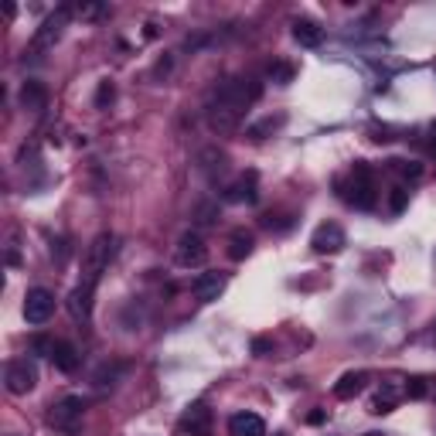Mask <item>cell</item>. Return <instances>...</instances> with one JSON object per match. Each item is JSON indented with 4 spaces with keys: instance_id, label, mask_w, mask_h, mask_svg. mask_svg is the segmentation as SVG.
Masks as SVG:
<instances>
[{
    "instance_id": "18",
    "label": "cell",
    "mask_w": 436,
    "mask_h": 436,
    "mask_svg": "<svg viewBox=\"0 0 436 436\" xmlns=\"http://www.w3.org/2000/svg\"><path fill=\"white\" fill-rule=\"evenodd\" d=\"M253 246H256V239H253V232L246 229H235L229 235V259H235V262H242V259L253 253Z\"/></svg>"
},
{
    "instance_id": "25",
    "label": "cell",
    "mask_w": 436,
    "mask_h": 436,
    "mask_svg": "<svg viewBox=\"0 0 436 436\" xmlns=\"http://www.w3.org/2000/svg\"><path fill=\"white\" fill-rule=\"evenodd\" d=\"M293 76H297V69L290 62H273L269 65V82H276V85H290Z\"/></svg>"
},
{
    "instance_id": "24",
    "label": "cell",
    "mask_w": 436,
    "mask_h": 436,
    "mask_svg": "<svg viewBox=\"0 0 436 436\" xmlns=\"http://www.w3.org/2000/svg\"><path fill=\"white\" fill-rule=\"evenodd\" d=\"M388 164H392V171H395L399 178H406V181L423 178V164H419V160H388Z\"/></svg>"
},
{
    "instance_id": "22",
    "label": "cell",
    "mask_w": 436,
    "mask_h": 436,
    "mask_svg": "<svg viewBox=\"0 0 436 436\" xmlns=\"http://www.w3.org/2000/svg\"><path fill=\"white\" fill-rule=\"evenodd\" d=\"M225 164H229V157L222 154V150H215V147L202 154V171L211 174V178H215V174H222V171H225Z\"/></svg>"
},
{
    "instance_id": "11",
    "label": "cell",
    "mask_w": 436,
    "mask_h": 436,
    "mask_svg": "<svg viewBox=\"0 0 436 436\" xmlns=\"http://www.w3.org/2000/svg\"><path fill=\"white\" fill-rule=\"evenodd\" d=\"M256 198H259V174L256 171L239 174V178L225 188V202H229V205H256Z\"/></svg>"
},
{
    "instance_id": "20",
    "label": "cell",
    "mask_w": 436,
    "mask_h": 436,
    "mask_svg": "<svg viewBox=\"0 0 436 436\" xmlns=\"http://www.w3.org/2000/svg\"><path fill=\"white\" fill-rule=\"evenodd\" d=\"M283 120H286V116H262V120H259V123H253V127L246 129V136H249V140H266V136H269V133H276V129L283 127Z\"/></svg>"
},
{
    "instance_id": "23",
    "label": "cell",
    "mask_w": 436,
    "mask_h": 436,
    "mask_svg": "<svg viewBox=\"0 0 436 436\" xmlns=\"http://www.w3.org/2000/svg\"><path fill=\"white\" fill-rule=\"evenodd\" d=\"M409 208V188L406 184H395L392 191H388V211L392 215H402Z\"/></svg>"
},
{
    "instance_id": "12",
    "label": "cell",
    "mask_w": 436,
    "mask_h": 436,
    "mask_svg": "<svg viewBox=\"0 0 436 436\" xmlns=\"http://www.w3.org/2000/svg\"><path fill=\"white\" fill-rule=\"evenodd\" d=\"M222 290H225V273H218V269H208V273H202L198 280L191 283V293H195V300H202V304L218 300Z\"/></svg>"
},
{
    "instance_id": "1",
    "label": "cell",
    "mask_w": 436,
    "mask_h": 436,
    "mask_svg": "<svg viewBox=\"0 0 436 436\" xmlns=\"http://www.w3.org/2000/svg\"><path fill=\"white\" fill-rule=\"evenodd\" d=\"M259 96H262V82H256L253 76L225 78L208 103V127L215 133H235L242 116L249 113V106L256 103Z\"/></svg>"
},
{
    "instance_id": "28",
    "label": "cell",
    "mask_w": 436,
    "mask_h": 436,
    "mask_svg": "<svg viewBox=\"0 0 436 436\" xmlns=\"http://www.w3.org/2000/svg\"><path fill=\"white\" fill-rule=\"evenodd\" d=\"M31 348H34L38 355H48V358H52V351H55V341H52V337H45V334H38V337L31 341Z\"/></svg>"
},
{
    "instance_id": "3",
    "label": "cell",
    "mask_w": 436,
    "mask_h": 436,
    "mask_svg": "<svg viewBox=\"0 0 436 436\" xmlns=\"http://www.w3.org/2000/svg\"><path fill=\"white\" fill-rule=\"evenodd\" d=\"M337 195H341L348 205L361 208V211H372V208L379 205V184H375V171H372L365 160H355L348 184H344V181H337Z\"/></svg>"
},
{
    "instance_id": "30",
    "label": "cell",
    "mask_w": 436,
    "mask_h": 436,
    "mask_svg": "<svg viewBox=\"0 0 436 436\" xmlns=\"http://www.w3.org/2000/svg\"><path fill=\"white\" fill-rule=\"evenodd\" d=\"M372 133H375V136H372L375 143H388V140H395V136H392V127H375Z\"/></svg>"
},
{
    "instance_id": "21",
    "label": "cell",
    "mask_w": 436,
    "mask_h": 436,
    "mask_svg": "<svg viewBox=\"0 0 436 436\" xmlns=\"http://www.w3.org/2000/svg\"><path fill=\"white\" fill-rule=\"evenodd\" d=\"M392 409H395V388H392V385H385L382 392H379V395L372 399L368 412H372V416H388Z\"/></svg>"
},
{
    "instance_id": "5",
    "label": "cell",
    "mask_w": 436,
    "mask_h": 436,
    "mask_svg": "<svg viewBox=\"0 0 436 436\" xmlns=\"http://www.w3.org/2000/svg\"><path fill=\"white\" fill-rule=\"evenodd\" d=\"M82 416H85V399L82 395H65V399H58L48 412V423H52L55 430H62V433H78V426H82Z\"/></svg>"
},
{
    "instance_id": "10",
    "label": "cell",
    "mask_w": 436,
    "mask_h": 436,
    "mask_svg": "<svg viewBox=\"0 0 436 436\" xmlns=\"http://www.w3.org/2000/svg\"><path fill=\"white\" fill-rule=\"evenodd\" d=\"M310 249L314 253H328V256H334V253H341L344 249V229L337 225V222H321L317 229H314V235H310Z\"/></svg>"
},
{
    "instance_id": "6",
    "label": "cell",
    "mask_w": 436,
    "mask_h": 436,
    "mask_svg": "<svg viewBox=\"0 0 436 436\" xmlns=\"http://www.w3.org/2000/svg\"><path fill=\"white\" fill-rule=\"evenodd\" d=\"M3 385H7L10 395H27V392H34V385H38V365L31 358L7 361V368H3Z\"/></svg>"
},
{
    "instance_id": "26",
    "label": "cell",
    "mask_w": 436,
    "mask_h": 436,
    "mask_svg": "<svg viewBox=\"0 0 436 436\" xmlns=\"http://www.w3.org/2000/svg\"><path fill=\"white\" fill-rule=\"evenodd\" d=\"M113 99H116V85L106 78V82H99V89H96V109H109Z\"/></svg>"
},
{
    "instance_id": "17",
    "label": "cell",
    "mask_w": 436,
    "mask_h": 436,
    "mask_svg": "<svg viewBox=\"0 0 436 436\" xmlns=\"http://www.w3.org/2000/svg\"><path fill=\"white\" fill-rule=\"evenodd\" d=\"M21 106L31 109V113H41V109L48 106V89H45V82L27 78L24 85H21Z\"/></svg>"
},
{
    "instance_id": "16",
    "label": "cell",
    "mask_w": 436,
    "mask_h": 436,
    "mask_svg": "<svg viewBox=\"0 0 436 436\" xmlns=\"http://www.w3.org/2000/svg\"><path fill=\"white\" fill-rule=\"evenodd\" d=\"M368 379H372V375H368L365 368H358V372H344V375L334 382V395H337V399H355L361 388L368 385Z\"/></svg>"
},
{
    "instance_id": "14",
    "label": "cell",
    "mask_w": 436,
    "mask_h": 436,
    "mask_svg": "<svg viewBox=\"0 0 436 436\" xmlns=\"http://www.w3.org/2000/svg\"><path fill=\"white\" fill-rule=\"evenodd\" d=\"M52 365L58 372H65V375H72L78 365H82V355H78V348L72 341H55V351H52Z\"/></svg>"
},
{
    "instance_id": "13",
    "label": "cell",
    "mask_w": 436,
    "mask_h": 436,
    "mask_svg": "<svg viewBox=\"0 0 436 436\" xmlns=\"http://www.w3.org/2000/svg\"><path fill=\"white\" fill-rule=\"evenodd\" d=\"M229 436H266V423L256 412H235L229 419Z\"/></svg>"
},
{
    "instance_id": "4",
    "label": "cell",
    "mask_w": 436,
    "mask_h": 436,
    "mask_svg": "<svg viewBox=\"0 0 436 436\" xmlns=\"http://www.w3.org/2000/svg\"><path fill=\"white\" fill-rule=\"evenodd\" d=\"M69 17H72V3H62L52 17L41 21V27H38L34 38H31V55H34V58H41V55L48 52L55 41L62 38V31H65V24H69Z\"/></svg>"
},
{
    "instance_id": "15",
    "label": "cell",
    "mask_w": 436,
    "mask_h": 436,
    "mask_svg": "<svg viewBox=\"0 0 436 436\" xmlns=\"http://www.w3.org/2000/svg\"><path fill=\"white\" fill-rule=\"evenodd\" d=\"M293 41H297L300 48H317V45L324 41V27L317 24V21L297 17V21H293Z\"/></svg>"
},
{
    "instance_id": "19",
    "label": "cell",
    "mask_w": 436,
    "mask_h": 436,
    "mask_svg": "<svg viewBox=\"0 0 436 436\" xmlns=\"http://www.w3.org/2000/svg\"><path fill=\"white\" fill-rule=\"evenodd\" d=\"M120 372H123V361H106V365H99V372L92 375V385L99 388V392H106V388H113L116 385V379H120Z\"/></svg>"
},
{
    "instance_id": "32",
    "label": "cell",
    "mask_w": 436,
    "mask_h": 436,
    "mask_svg": "<svg viewBox=\"0 0 436 436\" xmlns=\"http://www.w3.org/2000/svg\"><path fill=\"white\" fill-rule=\"evenodd\" d=\"M307 423H310V426H321V423H324V412H321V409H317V412H310V416H307Z\"/></svg>"
},
{
    "instance_id": "31",
    "label": "cell",
    "mask_w": 436,
    "mask_h": 436,
    "mask_svg": "<svg viewBox=\"0 0 436 436\" xmlns=\"http://www.w3.org/2000/svg\"><path fill=\"white\" fill-rule=\"evenodd\" d=\"M198 222H202V225H211V222H215V205H202V208H198Z\"/></svg>"
},
{
    "instance_id": "7",
    "label": "cell",
    "mask_w": 436,
    "mask_h": 436,
    "mask_svg": "<svg viewBox=\"0 0 436 436\" xmlns=\"http://www.w3.org/2000/svg\"><path fill=\"white\" fill-rule=\"evenodd\" d=\"M211 430H215V412L208 409L205 402H191L181 412L178 426H174L178 436H211Z\"/></svg>"
},
{
    "instance_id": "9",
    "label": "cell",
    "mask_w": 436,
    "mask_h": 436,
    "mask_svg": "<svg viewBox=\"0 0 436 436\" xmlns=\"http://www.w3.org/2000/svg\"><path fill=\"white\" fill-rule=\"evenodd\" d=\"M174 259H178V266H184V269L205 266V262H208V246H205V239H202L198 232H184V235L178 239Z\"/></svg>"
},
{
    "instance_id": "33",
    "label": "cell",
    "mask_w": 436,
    "mask_h": 436,
    "mask_svg": "<svg viewBox=\"0 0 436 436\" xmlns=\"http://www.w3.org/2000/svg\"><path fill=\"white\" fill-rule=\"evenodd\" d=\"M430 143H433V150H436V123H433V140H430Z\"/></svg>"
},
{
    "instance_id": "34",
    "label": "cell",
    "mask_w": 436,
    "mask_h": 436,
    "mask_svg": "<svg viewBox=\"0 0 436 436\" xmlns=\"http://www.w3.org/2000/svg\"><path fill=\"white\" fill-rule=\"evenodd\" d=\"M368 436H382V433H368Z\"/></svg>"
},
{
    "instance_id": "27",
    "label": "cell",
    "mask_w": 436,
    "mask_h": 436,
    "mask_svg": "<svg viewBox=\"0 0 436 436\" xmlns=\"http://www.w3.org/2000/svg\"><path fill=\"white\" fill-rule=\"evenodd\" d=\"M426 392H430L426 379H409V382H406V395H409V399H426Z\"/></svg>"
},
{
    "instance_id": "2",
    "label": "cell",
    "mask_w": 436,
    "mask_h": 436,
    "mask_svg": "<svg viewBox=\"0 0 436 436\" xmlns=\"http://www.w3.org/2000/svg\"><path fill=\"white\" fill-rule=\"evenodd\" d=\"M116 253V239L103 232L92 239V246L85 249L82 259V276H78L76 290L69 293V314L76 317L78 324H89L92 321V304H96V286L103 280V273L109 269V259Z\"/></svg>"
},
{
    "instance_id": "8",
    "label": "cell",
    "mask_w": 436,
    "mask_h": 436,
    "mask_svg": "<svg viewBox=\"0 0 436 436\" xmlns=\"http://www.w3.org/2000/svg\"><path fill=\"white\" fill-rule=\"evenodd\" d=\"M55 314V293L52 290H45V286H34V290H27L24 297V321L31 328H41V324H48Z\"/></svg>"
},
{
    "instance_id": "35",
    "label": "cell",
    "mask_w": 436,
    "mask_h": 436,
    "mask_svg": "<svg viewBox=\"0 0 436 436\" xmlns=\"http://www.w3.org/2000/svg\"><path fill=\"white\" fill-rule=\"evenodd\" d=\"M280 436H283V433H280Z\"/></svg>"
},
{
    "instance_id": "29",
    "label": "cell",
    "mask_w": 436,
    "mask_h": 436,
    "mask_svg": "<svg viewBox=\"0 0 436 436\" xmlns=\"http://www.w3.org/2000/svg\"><path fill=\"white\" fill-rule=\"evenodd\" d=\"M269 348H273V341H269V337H256V341H253V355H256V358H266V351H269Z\"/></svg>"
}]
</instances>
